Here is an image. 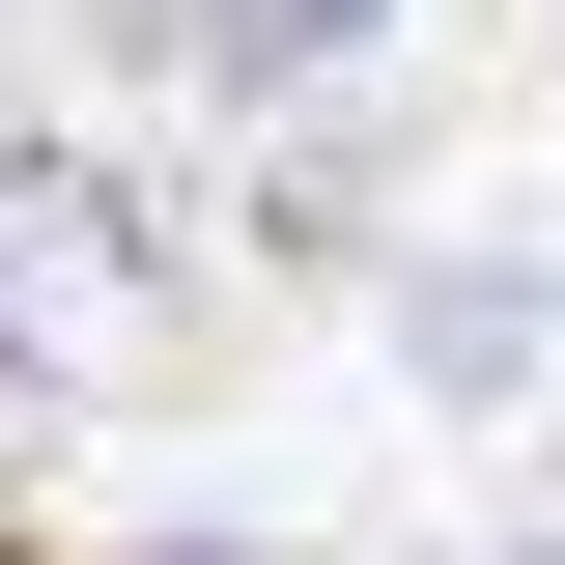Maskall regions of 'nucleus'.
Wrapping results in <instances>:
<instances>
[{
  "label": "nucleus",
  "instance_id": "obj_1",
  "mask_svg": "<svg viewBox=\"0 0 565 565\" xmlns=\"http://www.w3.org/2000/svg\"><path fill=\"white\" fill-rule=\"evenodd\" d=\"M396 367H424V396H537V282L424 255V282H396Z\"/></svg>",
  "mask_w": 565,
  "mask_h": 565
},
{
  "label": "nucleus",
  "instance_id": "obj_2",
  "mask_svg": "<svg viewBox=\"0 0 565 565\" xmlns=\"http://www.w3.org/2000/svg\"><path fill=\"white\" fill-rule=\"evenodd\" d=\"M481 565H565V537H481Z\"/></svg>",
  "mask_w": 565,
  "mask_h": 565
}]
</instances>
